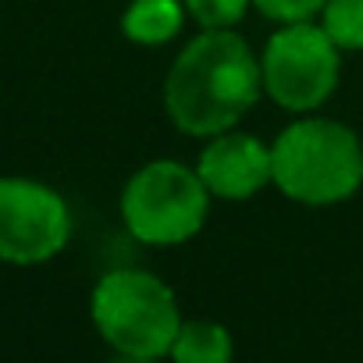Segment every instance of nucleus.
Returning <instances> with one entry per match:
<instances>
[{"label":"nucleus","mask_w":363,"mask_h":363,"mask_svg":"<svg viewBox=\"0 0 363 363\" xmlns=\"http://www.w3.org/2000/svg\"><path fill=\"white\" fill-rule=\"evenodd\" d=\"M211 200L196 167L157 157L125 182L118 211L128 235L143 246H182L200 235Z\"/></svg>","instance_id":"20e7f679"},{"label":"nucleus","mask_w":363,"mask_h":363,"mask_svg":"<svg viewBox=\"0 0 363 363\" xmlns=\"http://www.w3.org/2000/svg\"><path fill=\"white\" fill-rule=\"evenodd\" d=\"M264 93L289 114H313L331 100L342 75V50L320 22H285L260 50Z\"/></svg>","instance_id":"39448f33"},{"label":"nucleus","mask_w":363,"mask_h":363,"mask_svg":"<svg viewBox=\"0 0 363 363\" xmlns=\"http://www.w3.org/2000/svg\"><path fill=\"white\" fill-rule=\"evenodd\" d=\"M324 4H328V0H253V8H257L264 18L278 22V26H285V22H306V18H317Z\"/></svg>","instance_id":"f8f14e48"},{"label":"nucleus","mask_w":363,"mask_h":363,"mask_svg":"<svg viewBox=\"0 0 363 363\" xmlns=\"http://www.w3.org/2000/svg\"><path fill=\"white\" fill-rule=\"evenodd\" d=\"M89 317L96 335L125 359H160L182 328L174 289L143 267H114L100 274L89 292Z\"/></svg>","instance_id":"7ed1b4c3"},{"label":"nucleus","mask_w":363,"mask_h":363,"mask_svg":"<svg viewBox=\"0 0 363 363\" xmlns=\"http://www.w3.org/2000/svg\"><path fill=\"white\" fill-rule=\"evenodd\" d=\"M72 239L68 200L36 178L4 174L0 178V260L15 267H36Z\"/></svg>","instance_id":"423d86ee"},{"label":"nucleus","mask_w":363,"mask_h":363,"mask_svg":"<svg viewBox=\"0 0 363 363\" xmlns=\"http://www.w3.org/2000/svg\"><path fill=\"white\" fill-rule=\"evenodd\" d=\"M186 18V0H128L121 11V36L135 47H164L182 33Z\"/></svg>","instance_id":"6e6552de"},{"label":"nucleus","mask_w":363,"mask_h":363,"mask_svg":"<svg viewBox=\"0 0 363 363\" xmlns=\"http://www.w3.org/2000/svg\"><path fill=\"white\" fill-rule=\"evenodd\" d=\"M196 171L214 200L225 203H246L267 186H274V157L271 143L228 128L211 139H203V150L196 157Z\"/></svg>","instance_id":"0eeeda50"},{"label":"nucleus","mask_w":363,"mask_h":363,"mask_svg":"<svg viewBox=\"0 0 363 363\" xmlns=\"http://www.w3.org/2000/svg\"><path fill=\"white\" fill-rule=\"evenodd\" d=\"M271 157L278 193L303 207L345 203L363 186V143L335 118H296L271 143Z\"/></svg>","instance_id":"f03ea898"},{"label":"nucleus","mask_w":363,"mask_h":363,"mask_svg":"<svg viewBox=\"0 0 363 363\" xmlns=\"http://www.w3.org/2000/svg\"><path fill=\"white\" fill-rule=\"evenodd\" d=\"M235 356L232 331L218 320L196 317V320H182L178 338L171 345L174 363H228Z\"/></svg>","instance_id":"1a4fd4ad"},{"label":"nucleus","mask_w":363,"mask_h":363,"mask_svg":"<svg viewBox=\"0 0 363 363\" xmlns=\"http://www.w3.org/2000/svg\"><path fill=\"white\" fill-rule=\"evenodd\" d=\"M260 57L235 29H200L164 79V114L182 135L211 139L235 128L260 100Z\"/></svg>","instance_id":"f257e3e1"},{"label":"nucleus","mask_w":363,"mask_h":363,"mask_svg":"<svg viewBox=\"0 0 363 363\" xmlns=\"http://www.w3.org/2000/svg\"><path fill=\"white\" fill-rule=\"evenodd\" d=\"M317 18L338 50H363V0H328Z\"/></svg>","instance_id":"9d476101"},{"label":"nucleus","mask_w":363,"mask_h":363,"mask_svg":"<svg viewBox=\"0 0 363 363\" xmlns=\"http://www.w3.org/2000/svg\"><path fill=\"white\" fill-rule=\"evenodd\" d=\"M253 8V0H186V11L200 29H235Z\"/></svg>","instance_id":"9b49d317"}]
</instances>
